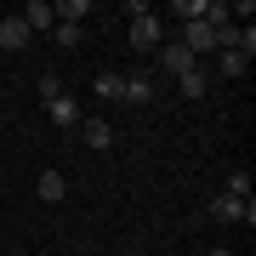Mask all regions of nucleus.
I'll return each mask as SVG.
<instances>
[{
    "mask_svg": "<svg viewBox=\"0 0 256 256\" xmlns=\"http://www.w3.org/2000/svg\"><path fill=\"white\" fill-rule=\"evenodd\" d=\"M40 97H46V102H52V97H63V86H57V74H52V68L40 74Z\"/></svg>",
    "mask_w": 256,
    "mask_h": 256,
    "instance_id": "17",
    "label": "nucleus"
},
{
    "mask_svg": "<svg viewBox=\"0 0 256 256\" xmlns=\"http://www.w3.org/2000/svg\"><path fill=\"white\" fill-rule=\"evenodd\" d=\"M97 97H102V102H126V74L102 68V74H97Z\"/></svg>",
    "mask_w": 256,
    "mask_h": 256,
    "instance_id": "9",
    "label": "nucleus"
},
{
    "mask_svg": "<svg viewBox=\"0 0 256 256\" xmlns=\"http://www.w3.org/2000/svg\"><path fill=\"white\" fill-rule=\"evenodd\" d=\"M154 97V74L137 68V74H126V102H148Z\"/></svg>",
    "mask_w": 256,
    "mask_h": 256,
    "instance_id": "10",
    "label": "nucleus"
},
{
    "mask_svg": "<svg viewBox=\"0 0 256 256\" xmlns=\"http://www.w3.org/2000/svg\"><path fill=\"white\" fill-rule=\"evenodd\" d=\"M52 18H57V23H74V28H80L86 18H92V0H63V6H52Z\"/></svg>",
    "mask_w": 256,
    "mask_h": 256,
    "instance_id": "12",
    "label": "nucleus"
},
{
    "mask_svg": "<svg viewBox=\"0 0 256 256\" xmlns=\"http://www.w3.org/2000/svg\"><path fill=\"white\" fill-rule=\"evenodd\" d=\"M80 137H86V148H114V126L108 120H80Z\"/></svg>",
    "mask_w": 256,
    "mask_h": 256,
    "instance_id": "8",
    "label": "nucleus"
},
{
    "mask_svg": "<svg viewBox=\"0 0 256 256\" xmlns=\"http://www.w3.org/2000/svg\"><path fill=\"white\" fill-rule=\"evenodd\" d=\"M222 194H234V200H250V171H245V165H234V171H228V188H222Z\"/></svg>",
    "mask_w": 256,
    "mask_h": 256,
    "instance_id": "14",
    "label": "nucleus"
},
{
    "mask_svg": "<svg viewBox=\"0 0 256 256\" xmlns=\"http://www.w3.org/2000/svg\"><path fill=\"white\" fill-rule=\"evenodd\" d=\"M18 18L28 23V34H40V28H57V18H52V0H28Z\"/></svg>",
    "mask_w": 256,
    "mask_h": 256,
    "instance_id": "6",
    "label": "nucleus"
},
{
    "mask_svg": "<svg viewBox=\"0 0 256 256\" xmlns=\"http://www.w3.org/2000/svg\"><path fill=\"white\" fill-rule=\"evenodd\" d=\"M52 34H57V46H63V52H74V46H80V28H74V23H57Z\"/></svg>",
    "mask_w": 256,
    "mask_h": 256,
    "instance_id": "16",
    "label": "nucleus"
},
{
    "mask_svg": "<svg viewBox=\"0 0 256 256\" xmlns=\"http://www.w3.org/2000/svg\"><path fill=\"white\" fill-rule=\"evenodd\" d=\"M46 120H52L57 131H74V126H80L86 114H80V102H74V97L63 92V97H52V102H46Z\"/></svg>",
    "mask_w": 256,
    "mask_h": 256,
    "instance_id": "5",
    "label": "nucleus"
},
{
    "mask_svg": "<svg viewBox=\"0 0 256 256\" xmlns=\"http://www.w3.org/2000/svg\"><path fill=\"white\" fill-rule=\"evenodd\" d=\"M216 68H222V74H228V80H239V74H245V68H250V57L228 46V52H222V57H216Z\"/></svg>",
    "mask_w": 256,
    "mask_h": 256,
    "instance_id": "13",
    "label": "nucleus"
},
{
    "mask_svg": "<svg viewBox=\"0 0 256 256\" xmlns=\"http://www.w3.org/2000/svg\"><path fill=\"white\" fill-rule=\"evenodd\" d=\"M34 194H40V200H46V205H57V200H63V194H68V182H63V171H40V182H34Z\"/></svg>",
    "mask_w": 256,
    "mask_h": 256,
    "instance_id": "11",
    "label": "nucleus"
},
{
    "mask_svg": "<svg viewBox=\"0 0 256 256\" xmlns=\"http://www.w3.org/2000/svg\"><path fill=\"white\" fill-rule=\"evenodd\" d=\"M154 68H165V74H176V80H182L188 68H200V57H194L182 40H171V46H160V63H154Z\"/></svg>",
    "mask_w": 256,
    "mask_h": 256,
    "instance_id": "2",
    "label": "nucleus"
},
{
    "mask_svg": "<svg viewBox=\"0 0 256 256\" xmlns=\"http://www.w3.org/2000/svg\"><path fill=\"white\" fill-rule=\"evenodd\" d=\"M160 40H165V23L154 18V12L131 18V46H137V52H160Z\"/></svg>",
    "mask_w": 256,
    "mask_h": 256,
    "instance_id": "1",
    "label": "nucleus"
},
{
    "mask_svg": "<svg viewBox=\"0 0 256 256\" xmlns=\"http://www.w3.org/2000/svg\"><path fill=\"white\" fill-rule=\"evenodd\" d=\"M210 216H216V222H256V205L250 200H234V194H216V200H210Z\"/></svg>",
    "mask_w": 256,
    "mask_h": 256,
    "instance_id": "3",
    "label": "nucleus"
},
{
    "mask_svg": "<svg viewBox=\"0 0 256 256\" xmlns=\"http://www.w3.org/2000/svg\"><path fill=\"white\" fill-rule=\"evenodd\" d=\"M210 256H234V250H222V245H216V250H210Z\"/></svg>",
    "mask_w": 256,
    "mask_h": 256,
    "instance_id": "18",
    "label": "nucleus"
},
{
    "mask_svg": "<svg viewBox=\"0 0 256 256\" xmlns=\"http://www.w3.org/2000/svg\"><path fill=\"white\" fill-rule=\"evenodd\" d=\"M182 46H188L194 57H210V52H216V28H210V23H200V18H194V23H182Z\"/></svg>",
    "mask_w": 256,
    "mask_h": 256,
    "instance_id": "4",
    "label": "nucleus"
},
{
    "mask_svg": "<svg viewBox=\"0 0 256 256\" xmlns=\"http://www.w3.org/2000/svg\"><path fill=\"white\" fill-rule=\"evenodd\" d=\"M28 40H34V34H28L23 18H0V46H6V52H23Z\"/></svg>",
    "mask_w": 256,
    "mask_h": 256,
    "instance_id": "7",
    "label": "nucleus"
},
{
    "mask_svg": "<svg viewBox=\"0 0 256 256\" xmlns=\"http://www.w3.org/2000/svg\"><path fill=\"white\" fill-rule=\"evenodd\" d=\"M176 86H182V97H205L210 74H205V68H188V74H182V80H176Z\"/></svg>",
    "mask_w": 256,
    "mask_h": 256,
    "instance_id": "15",
    "label": "nucleus"
}]
</instances>
